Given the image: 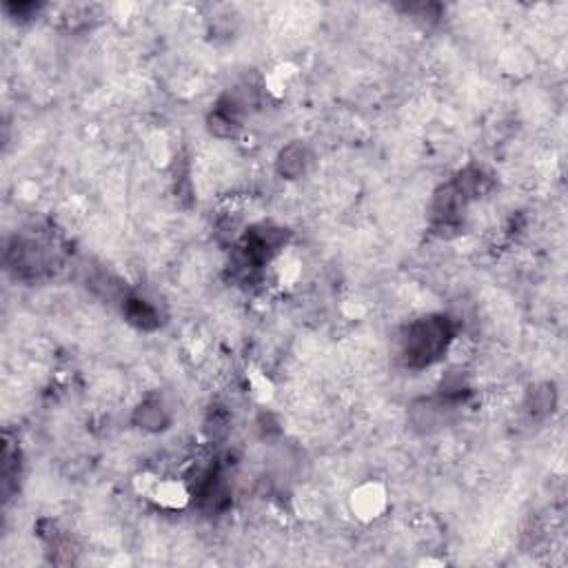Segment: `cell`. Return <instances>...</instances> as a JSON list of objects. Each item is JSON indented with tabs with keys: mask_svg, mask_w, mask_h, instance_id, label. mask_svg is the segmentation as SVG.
<instances>
[{
	"mask_svg": "<svg viewBox=\"0 0 568 568\" xmlns=\"http://www.w3.org/2000/svg\"><path fill=\"white\" fill-rule=\"evenodd\" d=\"M450 337L448 322L442 317H428L410 326L406 337V359L415 366L433 362Z\"/></svg>",
	"mask_w": 568,
	"mask_h": 568,
	"instance_id": "1",
	"label": "cell"
}]
</instances>
